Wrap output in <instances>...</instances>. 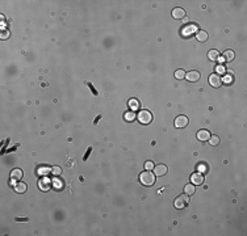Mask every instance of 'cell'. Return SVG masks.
I'll return each mask as SVG.
<instances>
[{
	"mask_svg": "<svg viewBox=\"0 0 247 236\" xmlns=\"http://www.w3.org/2000/svg\"><path fill=\"white\" fill-rule=\"evenodd\" d=\"M137 119H138L142 125H149L151 121H153V114H151L149 110H141V112L138 113Z\"/></svg>",
	"mask_w": 247,
	"mask_h": 236,
	"instance_id": "2",
	"label": "cell"
},
{
	"mask_svg": "<svg viewBox=\"0 0 247 236\" xmlns=\"http://www.w3.org/2000/svg\"><path fill=\"white\" fill-rule=\"evenodd\" d=\"M197 168L200 169V172H206V167H205V164H204V163L199 164V167H197Z\"/></svg>",
	"mask_w": 247,
	"mask_h": 236,
	"instance_id": "29",
	"label": "cell"
},
{
	"mask_svg": "<svg viewBox=\"0 0 247 236\" xmlns=\"http://www.w3.org/2000/svg\"><path fill=\"white\" fill-rule=\"evenodd\" d=\"M184 192H185V194L187 195H192V194H195V185L193 184H187L185 186H184Z\"/></svg>",
	"mask_w": 247,
	"mask_h": 236,
	"instance_id": "21",
	"label": "cell"
},
{
	"mask_svg": "<svg viewBox=\"0 0 247 236\" xmlns=\"http://www.w3.org/2000/svg\"><path fill=\"white\" fill-rule=\"evenodd\" d=\"M221 81L225 83V84H230V83H233V76H224V79H221Z\"/></svg>",
	"mask_w": 247,
	"mask_h": 236,
	"instance_id": "26",
	"label": "cell"
},
{
	"mask_svg": "<svg viewBox=\"0 0 247 236\" xmlns=\"http://www.w3.org/2000/svg\"><path fill=\"white\" fill-rule=\"evenodd\" d=\"M38 186H40V189H41V190H43V192H46V190H49L50 188L53 186V185H52V182H50L49 178L43 177L42 180L38 182Z\"/></svg>",
	"mask_w": 247,
	"mask_h": 236,
	"instance_id": "12",
	"label": "cell"
},
{
	"mask_svg": "<svg viewBox=\"0 0 247 236\" xmlns=\"http://www.w3.org/2000/svg\"><path fill=\"white\" fill-rule=\"evenodd\" d=\"M172 17L176 18V20H181V18L185 17V11L183 8H174L172 9Z\"/></svg>",
	"mask_w": 247,
	"mask_h": 236,
	"instance_id": "11",
	"label": "cell"
},
{
	"mask_svg": "<svg viewBox=\"0 0 247 236\" xmlns=\"http://www.w3.org/2000/svg\"><path fill=\"white\" fill-rule=\"evenodd\" d=\"M218 143H220L218 135H210V138H209V144H210V146H217Z\"/></svg>",
	"mask_w": 247,
	"mask_h": 236,
	"instance_id": "22",
	"label": "cell"
},
{
	"mask_svg": "<svg viewBox=\"0 0 247 236\" xmlns=\"http://www.w3.org/2000/svg\"><path fill=\"white\" fill-rule=\"evenodd\" d=\"M37 173H38L40 176H46L47 173H52V168L46 167V165H41V167L38 168V171H37Z\"/></svg>",
	"mask_w": 247,
	"mask_h": 236,
	"instance_id": "18",
	"label": "cell"
},
{
	"mask_svg": "<svg viewBox=\"0 0 247 236\" xmlns=\"http://www.w3.org/2000/svg\"><path fill=\"white\" fill-rule=\"evenodd\" d=\"M208 38H209V34L205 30H199L197 33H196V40L199 42H205V41H208Z\"/></svg>",
	"mask_w": 247,
	"mask_h": 236,
	"instance_id": "14",
	"label": "cell"
},
{
	"mask_svg": "<svg viewBox=\"0 0 247 236\" xmlns=\"http://www.w3.org/2000/svg\"><path fill=\"white\" fill-rule=\"evenodd\" d=\"M15 190H16L17 193H25V192H27V184L18 181V182L15 185Z\"/></svg>",
	"mask_w": 247,
	"mask_h": 236,
	"instance_id": "19",
	"label": "cell"
},
{
	"mask_svg": "<svg viewBox=\"0 0 247 236\" xmlns=\"http://www.w3.org/2000/svg\"><path fill=\"white\" fill-rule=\"evenodd\" d=\"M137 118V116H136V112H133V110H129V112H126V113H124V119L125 121H128V122H133Z\"/></svg>",
	"mask_w": 247,
	"mask_h": 236,
	"instance_id": "17",
	"label": "cell"
},
{
	"mask_svg": "<svg viewBox=\"0 0 247 236\" xmlns=\"http://www.w3.org/2000/svg\"><path fill=\"white\" fill-rule=\"evenodd\" d=\"M184 76H185V71L184 70H176L175 71V78L176 79H184Z\"/></svg>",
	"mask_w": 247,
	"mask_h": 236,
	"instance_id": "24",
	"label": "cell"
},
{
	"mask_svg": "<svg viewBox=\"0 0 247 236\" xmlns=\"http://www.w3.org/2000/svg\"><path fill=\"white\" fill-rule=\"evenodd\" d=\"M208 59L209 60H212V62H216V60H218L220 59V53H218V50H209L208 51Z\"/></svg>",
	"mask_w": 247,
	"mask_h": 236,
	"instance_id": "15",
	"label": "cell"
},
{
	"mask_svg": "<svg viewBox=\"0 0 247 236\" xmlns=\"http://www.w3.org/2000/svg\"><path fill=\"white\" fill-rule=\"evenodd\" d=\"M209 138H210V132H209L208 130L202 129V130L197 131V139L200 140V142H206V140H209Z\"/></svg>",
	"mask_w": 247,
	"mask_h": 236,
	"instance_id": "10",
	"label": "cell"
},
{
	"mask_svg": "<svg viewBox=\"0 0 247 236\" xmlns=\"http://www.w3.org/2000/svg\"><path fill=\"white\" fill-rule=\"evenodd\" d=\"M175 127L176 129H184L188 125V118L185 116H178L175 118Z\"/></svg>",
	"mask_w": 247,
	"mask_h": 236,
	"instance_id": "5",
	"label": "cell"
},
{
	"mask_svg": "<svg viewBox=\"0 0 247 236\" xmlns=\"http://www.w3.org/2000/svg\"><path fill=\"white\" fill-rule=\"evenodd\" d=\"M216 72H217L218 75L224 74V72H225V67H224V66H217V67H216Z\"/></svg>",
	"mask_w": 247,
	"mask_h": 236,
	"instance_id": "28",
	"label": "cell"
},
{
	"mask_svg": "<svg viewBox=\"0 0 247 236\" xmlns=\"http://www.w3.org/2000/svg\"><path fill=\"white\" fill-rule=\"evenodd\" d=\"M145 169H146V171L154 169V163L153 161H146V163H145Z\"/></svg>",
	"mask_w": 247,
	"mask_h": 236,
	"instance_id": "27",
	"label": "cell"
},
{
	"mask_svg": "<svg viewBox=\"0 0 247 236\" xmlns=\"http://www.w3.org/2000/svg\"><path fill=\"white\" fill-rule=\"evenodd\" d=\"M222 59H224L225 62H231V60L234 59V51H233V50H226V51L224 53Z\"/></svg>",
	"mask_w": 247,
	"mask_h": 236,
	"instance_id": "20",
	"label": "cell"
},
{
	"mask_svg": "<svg viewBox=\"0 0 247 236\" xmlns=\"http://www.w3.org/2000/svg\"><path fill=\"white\" fill-rule=\"evenodd\" d=\"M52 185H53V188L55 189V190H59V189H62L63 188V182L62 181H59V180H53V182H52Z\"/></svg>",
	"mask_w": 247,
	"mask_h": 236,
	"instance_id": "23",
	"label": "cell"
},
{
	"mask_svg": "<svg viewBox=\"0 0 247 236\" xmlns=\"http://www.w3.org/2000/svg\"><path fill=\"white\" fill-rule=\"evenodd\" d=\"M52 173H53L54 176H59V175L62 173V168H61V167H53V168H52Z\"/></svg>",
	"mask_w": 247,
	"mask_h": 236,
	"instance_id": "25",
	"label": "cell"
},
{
	"mask_svg": "<svg viewBox=\"0 0 247 236\" xmlns=\"http://www.w3.org/2000/svg\"><path fill=\"white\" fill-rule=\"evenodd\" d=\"M184 78H185L188 81L195 83V81L200 80V72H199V71H189V72H187V74H185Z\"/></svg>",
	"mask_w": 247,
	"mask_h": 236,
	"instance_id": "9",
	"label": "cell"
},
{
	"mask_svg": "<svg viewBox=\"0 0 247 236\" xmlns=\"http://www.w3.org/2000/svg\"><path fill=\"white\" fill-rule=\"evenodd\" d=\"M22 178V171L20 168H15L11 171V180L12 182H17Z\"/></svg>",
	"mask_w": 247,
	"mask_h": 236,
	"instance_id": "8",
	"label": "cell"
},
{
	"mask_svg": "<svg viewBox=\"0 0 247 236\" xmlns=\"http://www.w3.org/2000/svg\"><path fill=\"white\" fill-rule=\"evenodd\" d=\"M139 181H141L142 185L145 186H151V185H154L155 182V175L154 172L151 171H143L141 175H139Z\"/></svg>",
	"mask_w": 247,
	"mask_h": 236,
	"instance_id": "1",
	"label": "cell"
},
{
	"mask_svg": "<svg viewBox=\"0 0 247 236\" xmlns=\"http://www.w3.org/2000/svg\"><path fill=\"white\" fill-rule=\"evenodd\" d=\"M9 37V31H3V34H2V40H5V38H8Z\"/></svg>",
	"mask_w": 247,
	"mask_h": 236,
	"instance_id": "30",
	"label": "cell"
},
{
	"mask_svg": "<svg viewBox=\"0 0 247 236\" xmlns=\"http://www.w3.org/2000/svg\"><path fill=\"white\" fill-rule=\"evenodd\" d=\"M209 84H210L212 87H214V88L221 87V84H222V81H221V76L218 74L209 75Z\"/></svg>",
	"mask_w": 247,
	"mask_h": 236,
	"instance_id": "6",
	"label": "cell"
},
{
	"mask_svg": "<svg viewBox=\"0 0 247 236\" xmlns=\"http://www.w3.org/2000/svg\"><path fill=\"white\" fill-rule=\"evenodd\" d=\"M188 202H189V197L187 194H181L179 197H176V200L174 202V206L180 210V209H184L188 205Z\"/></svg>",
	"mask_w": 247,
	"mask_h": 236,
	"instance_id": "3",
	"label": "cell"
},
{
	"mask_svg": "<svg viewBox=\"0 0 247 236\" xmlns=\"http://www.w3.org/2000/svg\"><path fill=\"white\" fill-rule=\"evenodd\" d=\"M167 165L166 164H158L154 165V175L155 176H164L167 173Z\"/></svg>",
	"mask_w": 247,
	"mask_h": 236,
	"instance_id": "7",
	"label": "cell"
},
{
	"mask_svg": "<svg viewBox=\"0 0 247 236\" xmlns=\"http://www.w3.org/2000/svg\"><path fill=\"white\" fill-rule=\"evenodd\" d=\"M191 181H192V184L193 185H201L202 182H204V176H202L201 173H192V176H191Z\"/></svg>",
	"mask_w": 247,
	"mask_h": 236,
	"instance_id": "13",
	"label": "cell"
},
{
	"mask_svg": "<svg viewBox=\"0 0 247 236\" xmlns=\"http://www.w3.org/2000/svg\"><path fill=\"white\" fill-rule=\"evenodd\" d=\"M196 33H197V25L196 24L185 25V26L181 29V36L183 37H191L192 34H196Z\"/></svg>",
	"mask_w": 247,
	"mask_h": 236,
	"instance_id": "4",
	"label": "cell"
},
{
	"mask_svg": "<svg viewBox=\"0 0 247 236\" xmlns=\"http://www.w3.org/2000/svg\"><path fill=\"white\" fill-rule=\"evenodd\" d=\"M128 105H129V108H130V110H133V112L138 110L139 106H141V104H139V101H138L137 99H130L129 103H128Z\"/></svg>",
	"mask_w": 247,
	"mask_h": 236,
	"instance_id": "16",
	"label": "cell"
}]
</instances>
